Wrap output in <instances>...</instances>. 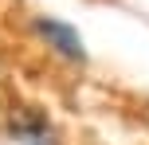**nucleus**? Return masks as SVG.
Instances as JSON below:
<instances>
[{
  "label": "nucleus",
  "instance_id": "obj_1",
  "mask_svg": "<svg viewBox=\"0 0 149 145\" xmlns=\"http://www.w3.org/2000/svg\"><path fill=\"white\" fill-rule=\"evenodd\" d=\"M39 31H43V35L51 39V43L59 47L63 55L82 59V39H79V31H71V28H67V24H59V20H39Z\"/></svg>",
  "mask_w": 149,
  "mask_h": 145
}]
</instances>
